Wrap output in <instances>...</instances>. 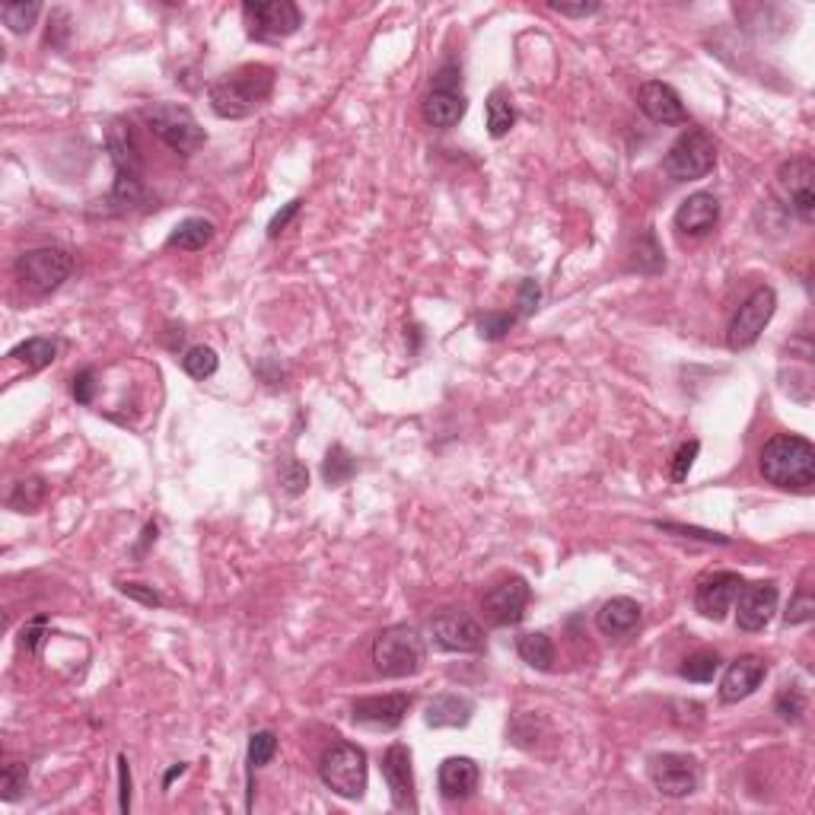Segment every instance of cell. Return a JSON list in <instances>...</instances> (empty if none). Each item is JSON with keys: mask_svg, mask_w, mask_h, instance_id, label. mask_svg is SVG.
<instances>
[{"mask_svg": "<svg viewBox=\"0 0 815 815\" xmlns=\"http://www.w3.org/2000/svg\"><path fill=\"white\" fill-rule=\"evenodd\" d=\"M631 268L640 271V274H660V271H666V258H663V249H660V242H656L653 230L637 236Z\"/></svg>", "mask_w": 815, "mask_h": 815, "instance_id": "obj_30", "label": "cell"}, {"mask_svg": "<svg viewBox=\"0 0 815 815\" xmlns=\"http://www.w3.org/2000/svg\"><path fill=\"white\" fill-rule=\"evenodd\" d=\"M383 780L389 787L392 806L402 812H418V793H414V768L411 749L402 742H392L383 752Z\"/></svg>", "mask_w": 815, "mask_h": 815, "instance_id": "obj_17", "label": "cell"}, {"mask_svg": "<svg viewBox=\"0 0 815 815\" xmlns=\"http://www.w3.org/2000/svg\"><path fill=\"white\" fill-rule=\"evenodd\" d=\"M733 605H736V624L742 631L749 634L765 631L777 612V583L774 580H761L749 586L742 583Z\"/></svg>", "mask_w": 815, "mask_h": 815, "instance_id": "obj_16", "label": "cell"}, {"mask_svg": "<svg viewBox=\"0 0 815 815\" xmlns=\"http://www.w3.org/2000/svg\"><path fill=\"white\" fill-rule=\"evenodd\" d=\"M650 784L656 787V793L669 796V800H685L698 790L701 784V771L698 761L679 755V752H663L650 758Z\"/></svg>", "mask_w": 815, "mask_h": 815, "instance_id": "obj_13", "label": "cell"}, {"mask_svg": "<svg viewBox=\"0 0 815 815\" xmlns=\"http://www.w3.org/2000/svg\"><path fill=\"white\" fill-rule=\"evenodd\" d=\"M74 271V255L61 246L29 249L16 258V281L32 297H48L55 293Z\"/></svg>", "mask_w": 815, "mask_h": 815, "instance_id": "obj_7", "label": "cell"}, {"mask_svg": "<svg viewBox=\"0 0 815 815\" xmlns=\"http://www.w3.org/2000/svg\"><path fill=\"white\" fill-rule=\"evenodd\" d=\"M45 624H48V618L39 615V618H32L26 628H23V650L26 653H39L42 637H45Z\"/></svg>", "mask_w": 815, "mask_h": 815, "instance_id": "obj_47", "label": "cell"}, {"mask_svg": "<svg viewBox=\"0 0 815 815\" xmlns=\"http://www.w3.org/2000/svg\"><path fill=\"white\" fill-rule=\"evenodd\" d=\"M277 755V736L271 730H258L249 736V752H246V761H249V774L255 768H265L268 761Z\"/></svg>", "mask_w": 815, "mask_h": 815, "instance_id": "obj_37", "label": "cell"}, {"mask_svg": "<svg viewBox=\"0 0 815 815\" xmlns=\"http://www.w3.org/2000/svg\"><path fill=\"white\" fill-rule=\"evenodd\" d=\"M39 13H42L39 4H26V0H20V4H4V7H0V20H4V26L10 32L23 36V32H29L32 26H36Z\"/></svg>", "mask_w": 815, "mask_h": 815, "instance_id": "obj_36", "label": "cell"}, {"mask_svg": "<svg viewBox=\"0 0 815 815\" xmlns=\"http://www.w3.org/2000/svg\"><path fill=\"white\" fill-rule=\"evenodd\" d=\"M548 10L561 13V16H577V20H583V16L599 13V4H558V0H551Z\"/></svg>", "mask_w": 815, "mask_h": 815, "instance_id": "obj_50", "label": "cell"}, {"mask_svg": "<svg viewBox=\"0 0 815 815\" xmlns=\"http://www.w3.org/2000/svg\"><path fill=\"white\" fill-rule=\"evenodd\" d=\"M739 589H742V577L733 574V570H714V574H704L695 586V609L710 621H723L726 612L733 609Z\"/></svg>", "mask_w": 815, "mask_h": 815, "instance_id": "obj_18", "label": "cell"}, {"mask_svg": "<svg viewBox=\"0 0 815 815\" xmlns=\"http://www.w3.org/2000/svg\"><path fill=\"white\" fill-rule=\"evenodd\" d=\"M427 634L433 640V647H440L446 653H481L488 647L484 628L462 609H446L440 615H433L427 624Z\"/></svg>", "mask_w": 815, "mask_h": 815, "instance_id": "obj_11", "label": "cell"}, {"mask_svg": "<svg viewBox=\"0 0 815 815\" xmlns=\"http://www.w3.org/2000/svg\"><path fill=\"white\" fill-rule=\"evenodd\" d=\"M720 672V656L714 650H698V653H691L688 660L679 666V675L688 682H714V675Z\"/></svg>", "mask_w": 815, "mask_h": 815, "instance_id": "obj_32", "label": "cell"}, {"mask_svg": "<svg viewBox=\"0 0 815 815\" xmlns=\"http://www.w3.org/2000/svg\"><path fill=\"white\" fill-rule=\"evenodd\" d=\"M637 106L656 125H688V112L682 106V96L663 80H647L637 90Z\"/></svg>", "mask_w": 815, "mask_h": 815, "instance_id": "obj_20", "label": "cell"}, {"mask_svg": "<svg viewBox=\"0 0 815 815\" xmlns=\"http://www.w3.org/2000/svg\"><path fill=\"white\" fill-rule=\"evenodd\" d=\"M539 300H542V287H539V281H535V277H523V281H519V297H516V316H529V312L539 306Z\"/></svg>", "mask_w": 815, "mask_h": 815, "instance_id": "obj_44", "label": "cell"}, {"mask_svg": "<svg viewBox=\"0 0 815 815\" xmlns=\"http://www.w3.org/2000/svg\"><path fill=\"white\" fill-rule=\"evenodd\" d=\"M698 453H701V443L698 440H688V443L679 446V453H675V459H672V481L675 484H682L688 478V472H691V465H695Z\"/></svg>", "mask_w": 815, "mask_h": 815, "instance_id": "obj_42", "label": "cell"}, {"mask_svg": "<svg viewBox=\"0 0 815 815\" xmlns=\"http://www.w3.org/2000/svg\"><path fill=\"white\" fill-rule=\"evenodd\" d=\"M71 392L77 398V405H93V398H96V373L93 370H80L74 376Z\"/></svg>", "mask_w": 815, "mask_h": 815, "instance_id": "obj_46", "label": "cell"}, {"mask_svg": "<svg viewBox=\"0 0 815 815\" xmlns=\"http://www.w3.org/2000/svg\"><path fill=\"white\" fill-rule=\"evenodd\" d=\"M414 698L405 691H395V695H370V698H357L351 704V720L357 726H367V730H395L402 726L408 717Z\"/></svg>", "mask_w": 815, "mask_h": 815, "instance_id": "obj_15", "label": "cell"}, {"mask_svg": "<svg viewBox=\"0 0 815 815\" xmlns=\"http://www.w3.org/2000/svg\"><path fill=\"white\" fill-rule=\"evenodd\" d=\"M427 663L424 637L408 624H392L373 640V669L383 679H411Z\"/></svg>", "mask_w": 815, "mask_h": 815, "instance_id": "obj_4", "label": "cell"}, {"mask_svg": "<svg viewBox=\"0 0 815 815\" xmlns=\"http://www.w3.org/2000/svg\"><path fill=\"white\" fill-rule=\"evenodd\" d=\"M185 768H188V765H176V768H169V771H166V777H163V787H169L172 780H176L179 774H185Z\"/></svg>", "mask_w": 815, "mask_h": 815, "instance_id": "obj_51", "label": "cell"}, {"mask_svg": "<svg viewBox=\"0 0 815 815\" xmlns=\"http://www.w3.org/2000/svg\"><path fill=\"white\" fill-rule=\"evenodd\" d=\"M465 109H468V99L462 96V90H430L421 102L424 121L437 131L456 128L465 118Z\"/></svg>", "mask_w": 815, "mask_h": 815, "instance_id": "obj_24", "label": "cell"}, {"mask_svg": "<svg viewBox=\"0 0 815 815\" xmlns=\"http://www.w3.org/2000/svg\"><path fill=\"white\" fill-rule=\"evenodd\" d=\"M220 367V357L214 348H204V344H198V348H188L182 354V370L192 376V379H211Z\"/></svg>", "mask_w": 815, "mask_h": 815, "instance_id": "obj_33", "label": "cell"}, {"mask_svg": "<svg viewBox=\"0 0 815 815\" xmlns=\"http://www.w3.org/2000/svg\"><path fill=\"white\" fill-rule=\"evenodd\" d=\"M118 806H121V812H128L131 809V771H128V758L125 755H118Z\"/></svg>", "mask_w": 815, "mask_h": 815, "instance_id": "obj_49", "label": "cell"}, {"mask_svg": "<svg viewBox=\"0 0 815 815\" xmlns=\"http://www.w3.org/2000/svg\"><path fill=\"white\" fill-rule=\"evenodd\" d=\"M475 704L465 695H437L427 701L424 710V723L433 730H462V726L472 723Z\"/></svg>", "mask_w": 815, "mask_h": 815, "instance_id": "obj_25", "label": "cell"}, {"mask_svg": "<svg viewBox=\"0 0 815 815\" xmlns=\"http://www.w3.org/2000/svg\"><path fill=\"white\" fill-rule=\"evenodd\" d=\"M717 166V141L704 128H688L679 134L663 160V172L672 182H698Z\"/></svg>", "mask_w": 815, "mask_h": 815, "instance_id": "obj_8", "label": "cell"}, {"mask_svg": "<svg viewBox=\"0 0 815 815\" xmlns=\"http://www.w3.org/2000/svg\"><path fill=\"white\" fill-rule=\"evenodd\" d=\"M660 532H672V535H682V539H701V542H710V545H730V539L720 532H707V529H695V526H679V523H653Z\"/></svg>", "mask_w": 815, "mask_h": 815, "instance_id": "obj_43", "label": "cell"}, {"mask_svg": "<svg viewBox=\"0 0 815 815\" xmlns=\"http://www.w3.org/2000/svg\"><path fill=\"white\" fill-rule=\"evenodd\" d=\"M367 752L354 742H335L328 745L319 758V777L322 784L341 800H360L367 793Z\"/></svg>", "mask_w": 815, "mask_h": 815, "instance_id": "obj_5", "label": "cell"}, {"mask_svg": "<svg viewBox=\"0 0 815 815\" xmlns=\"http://www.w3.org/2000/svg\"><path fill=\"white\" fill-rule=\"evenodd\" d=\"M532 599V589L523 577H507L500 580L497 586H491L481 599V612L488 618L494 628H513L526 618Z\"/></svg>", "mask_w": 815, "mask_h": 815, "instance_id": "obj_14", "label": "cell"}, {"mask_svg": "<svg viewBox=\"0 0 815 815\" xmlns=\"http://www.w3.org/2000/svg\"><path fill=\"white\" fill-rule=\"evenodd\" d=\"M516 312H484L478 319V335L484 341H500L516 325Z\"/></svg>", "mask_w": 815, "mask_h": 815, "instance_id": "obj_39", "label": "cell"}, {"mask_svg": "<svg viewBox=\"0 0 815 815\" xmlns=\"http://www.w3.org/2000/svg\"><path fill=\"white\" fill-rule=\"evenodd\" d=\"M214 239V223L204 217H185L176 230L166 236L169 249H182V252H201L207 242Z\"/></svg>", "mask_w": 815, "mask_h": 815, "instance_id": "obj_26", "label": "cell"}, {"mask_svg": "<svg viewBox=\"0 0 815 815\" xmlns=\"http://www.w3.org/2000/svg\"><path fill=\"white\" fill-rule=\"evenodd\" d=\"M29 787V768L23 761H7L4 771H0V800L16 803Z\"/></svg>", "mask_w": 815, "mask_h": 815, "instance_id": "obj_35", "label": "cell"}, {"mask_svg": "<svg viewBox=\"0 0 815 815\" xmlns=\"http://www.w3.org/2000/svg\"><path fill=\"white\" fill-rule=\"evenodd\" d=\"M118 589L125 593L128 599L147 605V609H156V605H163V596L156 593L153 586H144V583H118Z\"/></svg>", "mask_w": 815, "mask_h": 815, "instance_id": "obj_45", "label": "cell"}, {"mask_svg": "<svg viewBox=\"0 0 815 815\" xmlns=\"http://www.w3.org/2000/svg\"><path fill=\"white\" fill-rule=\"evenodd\" d=\"M357 472V459L348 453L344 446H332L325 453V462H322V478L328 488H338V484H344L351 475Z\"/></svg>", "mask_w": 815, "mask_h": 815, "instance_id": "obj_31", "label": "cell"}, {"mask_svg": "<svg viewBox=\"0 0 815 815\" xmlns=\"http://www.w3.org/2000/svg\"><path fill=\"white\" fill-rule=\"evenodd\" d=\"M774 710L784 723H800L806 714V698L800 688H780V695L774 698Z\"/></svg>", "mask_w": 815, "mask_h": 815, "instance_id": "obj_38", "label": "cell"}, {"mask_svg": "<svg viewBox=\"0 0 815 815\" xmlns=\"http://www.w3.org/2000/svg\"><path fill=\"white\" fill-rule=\"evenodd\" d=\"M300 207H303L300 198H293L290 204H284V211H277V214L271 217V223H268V236H271V239H274V236H281V233L287 230V223L300 214Z\"/></svg>", "mask_w": 815, "mask_h": 815, "instance_id": "obj_48", "label": "cell"}, {"mask_svg": "<svg viewBox=\"0 0 815 815\" xmlns=\"http://www.w3.org/2000/svg\"><path fill=\"white\" fill-rule=\"evenodd\" d=\"M55 357H58V344L51 338H29L10 351V360L26 363V370H45L55 363Z\"/></svg>", "mask_w": 815, "mask_h": 815, "instance_id": "obj_29", "label": "cell"}, {"mask_svg": "<svg viewBox=\"0 0 815 815\" xmlns=\"http://www.w3.org/2000/svg\"><path fill=\"white\" fill-rule=\"evenodd\" d=\"M640 621H644V609H640L637 599H628V596H615L609 602H602V609L596 612V628L612 640L634 634L640 628Z\"/></svg>", "mask_w": 815, "mask_h": 815, "instance_id": "obj_23", "label": "cell"}, {"mask_svg": "<svg viewBox=\"0 0 815 815\" xmlns=\"http://www.w3.org/2000/svg\"><path fill=\"white\" fill-rule=\"evenodd\" d=\"M242 20L249 26V36L258 42H281L303 26V13L290 0H246Z\"/></svg>", "mask_w": 815, "mask_h": 815, "instance_id": "obj_9", "label": "cell"}, {"mask_svg": "<svg viewBox=\"0 0 815 815\" xmlns=\"http://www.w3.org/2000/svg\"><path fill=\"white\" fill-rule=\"evenodd\" d=\"M144 121L179 156H195L207 144V131L201 128V121L192 115V109L179 106V102H156V106L144 109Z\"/></svg>", "mask_w": 815, "mask_h": 815, "instance_id": "obj_6", "label": "cell"}, {"mask_svg": "<svg viewBox=\"0 0 815 815\" xmlns=\"http://www.w3.org/2000/svg\"><path fill=\"white\" fill-rule=\"evenodd\" d=\"M812 618H815V599H812L809 589L803 586V589H796V596L790 599L787 612H784V621L793 628V624H806Z\"/></svg>", "mask_w": 815, "mask_h": 815, "instance_id": "obj_40", "label": "cell"}, {"mask_svg": "<svg viewBox=\"0 0 815 815\" xmlns=\"http://www.w3.org/2000/svg\"><path fill=\"white\" fill-rule=\"evenodd\" d=\"M274 90V71L268 64H242L239 71L223 74L211 83L207 99L217 118H249L265 106Z\"/></svg>", "mask_w": 815, "mask_h": 815, "instance_id": "obj_2", "label": "cell"}, {"mask_svg": "<svg viewBox=\"0 0 815 815\" xmlns=\"http://www.w3.org/2000/svg\"><path fill=\"white\" fill-rule=\"evenodd\" d=\"M281 488L290 494V497H297L309 488V472L297 462V459H287L281 465Z\"/></svg>", "mask_w": 815, "mask_h": 815, "instance_id": "obj_41", "label": "cell"}, {"mask_svg": "<svg viewBox=\"0 0 815 815\" xmlns=\"http://www.w3.org/2000/svg\"><path fill=\"white\" fill-rule=\"evenodd\" d=\"M720 220V201L710 192L688 195L675 211V230L685 236H707Z\"/></svg>", "mask_w": 815, "mask_h": 815, "instance_id": "obj_22", "label": "cell"}, {"mask_svg": "<svg viewBox=\"0 0 815 815\" xmlns=\"http://www.w3.org/2000/svg\"><path fill=\"white\" fill-rule=\"evenodd\" d=\"M774 309H777L774 287H755L736 309L730 328H726V344H730V351H749L761 338V332L768 328V322L774 319Z\"/></svg>", "mask_w": 815, "mask_h": 815, "instance_id": "obj_10", "label": "cell"}, {"mask_svg": "<svg viewBox=\"0 0 815 815\" xmlns=\"http://www.w3.org/2000/svg\"><path fill=\"white\" fill-rule=\"evenodd\" d=\"M484 112H488V134L494 137V141L507 137L510 128L516 125V109H513V99L507 90H494L488 96V102H484Z\"/></svg>", "mask_w": 815, "mask_h": 815, "instance_id": "obj_28", "label": "cell"}, {"mask_svg": "<svg viewBox=\"0 0 815 815\" xmlns=\"http://www.w3.org/2000/svg\"><path fill=\"white\" fill-rule=\"evenodd\" d=\"M519 660H523L526 666H532L535 672H551L554 669V644H551V637L545 631H529L519 637Z\"/></svg>", "mask_w": 815, "mask_h": 815, "instance_id": "obj_27", "label": "cell"}, {"mask_svg": "<svg viewBox=\"0 0 815 815\" xmlns=\"http://www.w3.org/2000/svg\"><path fill=\"white\" fill-rule=\"evenodd\" d=\"M106 147L112 153V166H115V185L109 204L112 211H128V207L141 204L144 198V160H141V144L125 121H115L109 128Z\"/></svg>", "mask_w": 815, "mask_h": 815, "instance_id": "obj_3", "label": "cell"}, {"mask_svg": "<svg viewBox=\"0 0 815 815\" xmlns=\"http://www.w3.org/2000/svg\"><path fill=\"white\" fill-rule=\"evenodd\" d=\"M758 468L774 488L806 494L815 484V446L800 433H774L761 446Z\"/></svg>", "mask_w": 815, "mask_h": 815, "instance_id": "obj_1", "label": "cell"}, {"mask_svg": "<svg viewBox=\"0 0 815 815\" xmlns=\"http://www.w3.org/2000/svg\"><path fill=\"white\" fill-rule=\"evenodd\" d=\"M768 679V660L758 653H745L739 660L726 666L723 679H720V701L723 704H739L745 698H752L761 688V682Z\"/></svg>", "mask_w": 815, "mask_h": 815, "instance_id": "obj_19", "label": "cell"}, {"mask_svg": "<svg viewBox=\"0 0 815 815\" xmlns=\"http://www.w3.org/2000/svg\"><path fill=\"white\" fill-rule=\"evenodd\" d=\"M777 192L803 223L815 220V163L812 156H793L777 169Z\"/></svg>", "mask_w": 815, "mask_h": 815, "instance_id": "obj_12", "label": "cell"}, {"mask_svg": "<svg viewBox=\"0 0 815 815\" xmlns=\"http://www.w3.org/2000/svg\"><path fill=\"white\" fill-rule=\"evenodd\" d=\"M478 780H481V768H478V761L468 755L446 758L437 771V784H440L443 800H456V803L468 800V796L478 790Z\"/></svg>", "mask_w": 815, "mask_h": 815, "instance_id": "obj_21", "label": "cell"}, {"mask_svg": "<svg viewBox=\"0 0 815 815\" xmlns=\"http://www.w3.org/2000/svg\"><path fill=\"white\" fill-rule=\"evenodd\" d=\"M45 500V481L42 478H26V481H16V488L10 494L7 504L20 513H36Z\"/></svg>", "mask_w": 815, "mask_h": 815, "instance_id": "obj_34", "label": "cell"}]
</instances>
